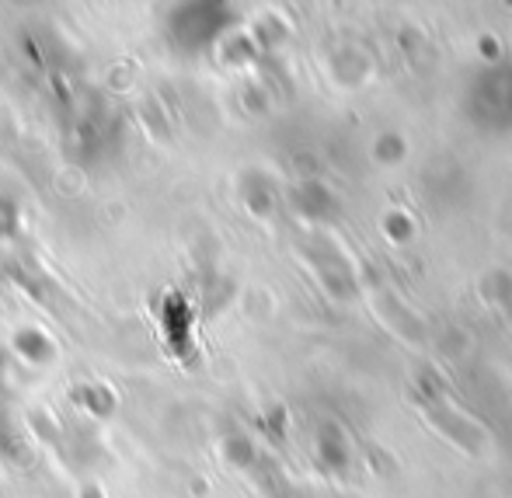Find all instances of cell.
<instances>
[{
	"instance_id": "6da1fadb",
	"label": "cell",
	"mask_w": 512,
	"mask_h": 498,
	"mask_svg": "<svg viewBox=\"0 0 512 498\" xmlns=\"http://www.w3.org/2000/svg\"><path fill=\"white\" fill-rule=\"evenodd\" d=\"M471 115L488 129H512V63H495L474 81Z\"/></svg>"
},
{
	"instance_id": "7a4b0ae2",
	"label": "cell",
	"mask_w": 512,
	"mask_h": 498,
	"mask_svg": "<svg viewBox=\"0 0 512 498\" xmlns=\"http://www.w3.org/2000/svg\"><path fill=\"white\" fill-rule=\"evenodd\" d=\"M425 415L432 418V425H436L439 432H443V436H450L453 443L460 446V450H467V453H474L481 446V432L474 429L471 422H467L464 415H457V411L450 408V404H443L436 398V394H432L429 401H425Z\"/></svg>"
},
{
	"instance_id": "3957f363",
	"label": "cell",
	"mask_w": 512,
	"mask_h": 498,
	"mask_svg": "<svg viewBox=\"0 0 512 498\" xmlns=\"http://www.w3.org/2000/svg\"><path fill=\"white\" fill-rule=\"evenodd\" d=\"M321 457L328 460L331 467H338V471L349 464V443H345V436L335 429V425L321 429Z\"/></svg>"
},
{
	"instance_id": "277c9868",
	"label": "cell",
	"mask_w": 512,
	"mask_h": 498,
	"mask_svg": "<svg viewBox=\"0 0 512 498\" xmlns=\"http://www.w3.org/2000/svg\"><path fill=\"white\" fill-rule=\"evenodd\" d=\"M300 196H307V213L310 216H331L335 213V199H331V192L324 189V185L310 182V185H304Z\"/></svg>"
},
{
	"instance_id": "5b68a950",
	"label": "cell",
	"mask_w": 512,
	"mask_h": 498,
	"mask_svg": "<svg viewBox=\"0 0 512 498\" xmlns=\"http://www.w3.org/2000/svg\"><path fill=\"white\" fill-rule=\"evenodd\" d=\"M380 227H384V234L391 237L394 244H405V241H411V234H415V223L408 220V213H387L384 220H380Z\"/></svg>"
},
{
	"instance_id": "8992f818",
	"label": "cell",
	"mask_w": 512,
	"mask_h": 498,
	"mask_svg": "<svg viewBox=\"0 0 512 498\" xmlns=\"http://www.w3.org/2000/svg\"><path fill=\"white\" fill-rule=\"evenodd\" d=\"M401 157H405V140H401L398 133H384L377 140V161L384 164H398Z\"/></svg>"
},
{
	"instance_id": "52a82bcc",
	"label": "cell",
	"mask_w": 512,
	"mask_h": 498,
	"mask_svg": "<svg viewBox=\"0 0 512 498\" xmlns=\"http://www.w3.org/2000/svg\"><path fill=\"white\" fill-rule=\"evenodd\" d=\"M481 53L492 56V60H495V56H499V39H492V35H485V39H481Z\"/></svg>"
}]
</instances>
